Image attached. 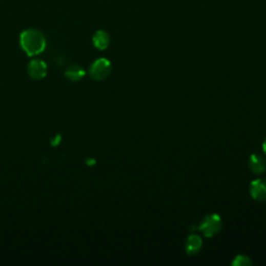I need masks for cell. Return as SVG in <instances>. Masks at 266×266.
<instances>
[{
    "mask_svg": "<svg viewBox=\"0 0 266 266\" xmlns=\"http://www.w3.org/2000/svg\"><path fill=\"white\" fill-rule=\"evenodd\" d=\"M232 264L234 266H249V265H252L253 262L250 257H248L245 255H238L235 257Z\"/></svg>",
    "mask_w": 266,
    "mask_h": 266,
    "instance_id": "10",
    "label": "cell"
},
{
    "mask_svg": "<svg viewBox=\"0 0 266 266\" xmlns=\"http://www.w3.org/2000/svg\"><path fill=\"white\" fill-rule=\"evenodd\" d=\"M111 72V64L108 59L102 57L93 63L90 68V76L95 80H103Z\"/></svg>",
    "mask_w": 266,
    "mask_h": 266,
    "instance_id": "3",
    "label": "cell"
},
{
    "mask_svg": "<svg viewBox=\"0 0 266 266\" xmlns=\"http://www.w3.org/2000/svg\"><path fill=\"white\" fill-rule=\"evenodd\" d=\"M45 34L35 28H29L24 30L20 35V45L23 51L28 56H35L42 53L46 48Z\"/></svg>",
    "mask_w": 266,
    "mask_h": 266,
    "instance_id": "1",
    "label": "cell"
},
{
    "mask_svg": "<svg viewBox=\"0 0 266 266\" xmlns=\"http://www.w3.org/2000/svg\"><path fill=\"white\" fill-rule=\"evenodd\" d=\"M263 151H264V153L266 154V138H265V140H264V142H263Z\"/></svg>",
    "mask_w": 266,
    "mask_h": 266,
    "instance_id": "11",
    "label": "cell"
},
{
    "mask_svg": "<svg viewBox=\"0 0 266 266\" xmlns=\"http://www.w3.org/2000/svg\"><path fill=\"white\" fill-rule=\"evenodd\" d=\"M251 196L254 200L259 202L266 201V180L257 179L251 183Z\"/></svg>",
    "mask_w": 266,
    "mask_h": 266,
    "instance_id": "5",
    "label": "cell"
},
{
    "mask_svg": "<svg viewBox=\"0 0 266 266\" xmlns=\"http://www.w3.org/2000/svg\"><path fill=\"white\" fill-rule=\"evenodd\" d=\"M66 77L71 81H78L83 77H85L86 72L80 66H70L66 72Z\"/></svg>",
    "mask_w": 266,
    "mask_h": 266,
    "instance_id": "9",
    "label": "cell"
},
{
    "mask_svg": "<svg viewBox=\"0 0 266 266\" xmlns=\"http://www.w3.org/2000/svg\"><path fill=\"white\" fill-rule=\"evenodd\" d=\"M27 73L32 79H42L47 74V65L42 59H32L27 66Z\"/></svg>",
    "mask_w": 266,
    "mask_h": 266,
    "instance_id": "4",
    "label": "cell"
},
{
    "mask_svg": "<svg viewBox=\"0 0 266 266\" xmlns=\"http://www.w3.org/2000/svg\"><path fill=\"white\" fill-rule=\"evenodd\" d=\"M110 43L109 34L104 30H98L93 35V44L99 50H105Z\"/></svg>",
    "mask_w": 266,
    "mask_h": 266,
    "instance_id": "8",
    "label": "cell"
},
{
    "mask_svg": "<svg viewBox=\"0 0 266 266\" xmlns=\"http://www.w3.org/2000/svg\"><path fill=\"white\" fill-rule=\"evenodd\" d=\"M221 228V218L218 214H210L207 215L201 224L198 227V230H200L204 236L212 237L218 233Z\"/></svg>",
    "mask_w": 266,
    "mask_h": 266,
    "instance_id": "2",
    "label": "cell"
},
{
    "mask_svg": "<svg viewBox=\"0 0 266 266\" xmlns=\"http://www.w3.org/2000/svg\"><path fill=\"white\" fill-rule=\"evenodd\" d=\"M202 244H203V241L199 235H197V234L189 235L188 238L186 239V243H185L186 253L188 255L197 254L201 250Z\"/></svg>",
    "mask_w": 266,
    "mask_h": 266,
    "instance_id": "7",
    "label": "cell"
},
{
    "mask_svg": "<svg viewBox=\"0 0 266 266\" xmlns=\"http://www.w3.org/2000/svg\"><path fill=\"white\" fill-rule=\"evenodd\" d=\"M250 170L257 175L263 174L266 171V159L260 154H254L250 158Z\"/></svg>",
    "mask_w": 266,
    "mask_h": 266,
    "instance_id": "6",
    "label": "cell"
}]
</instances>
